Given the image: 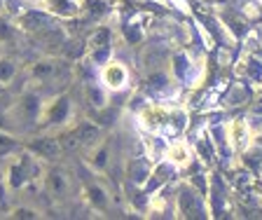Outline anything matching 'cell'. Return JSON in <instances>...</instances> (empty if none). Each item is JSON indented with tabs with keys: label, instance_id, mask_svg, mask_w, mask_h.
<instances>
[{
	"label": "cell",
	"instance_id": "1",
	"mask_svg": "<svg viewBox=\"0 0 262 220\" xmlns=\"http://www.w3.org/2000/svg\"><path fill=\"white\" fill-rule=\"evenodd\" d=\"M75 117V105H73L68 94H56L54 99H45L42 113L38 117V127H52V129H63L68 127Z\"/></svg>",
	"mask_w": 262,
	"mask_h": 220
},
{
	"label": "cell",
	"instance_id": "2",
	"mask_svg": "<svg viewBox=\"0 0 262 220\" xmlns=\"http://www.w3.org/2000/svg\"><path fill=\"white\" fill-rule=\"evenodd\" d=\"M45 99L40 92H33V89H26V92L14 101V103L7 108L12 120V127H31V124H38V117L42 113Z\"/></svg>",
	"mask_w": 262,
	"mask_h": 220
},
{
	"label": "cell",
	"instance_id": "3",
	"mask_svg": "<svg viewBox=\"0 0 262 220\" xmlns=\"http://www.w3.org/2000/svg\"><path fill=\"white\" fill-rule=\"evenodd\" d=\"M98 80H101V84H103L110 94L113 92L117 94V92H124V89L129 87L131 73H129V68H126V63H122V61H117V59H108L103 66H101Z\"/></svg>",
	"mask_w": 262,
	"mask_h": 220
},
{
	"label": "cell",
	"instance_id": "4",
	"mask_svg": "<svg viewBox=\"0 0 262 220\" xmlns=\"http://www.w3.org/2000/svg\"><path fill=\"white\" fill-rule=\"evenodd\" d=\"M82 197H84V202L89 204V209L101 213V215H105L110 209H113V194H110L108 187H105L101 181H96V178L84 183Z\"/></svg>",
	"mask_w": 262,
	"mask_h": 220
},
{
	"label": "cell",
	"instance_id": "5",
	"mask_svg": "<svg viewBox=\"0 0 262 220\" xmlns=\"http://www.w3.org/2000/svg\"><path fill=\"white\" fill-rule=\"evenodd\" d=\"M42 187H45V192H47L52 199H59V202H61V199H68V197H71L73 181H71V176H68V171L54 166V169L45 171Z\"/></svg>",
	"mask_w": 262,
	"mask_h": 220
},
{
	"label": "cell",
	"instance_id": "6",
	"mask_svg": "<svg viewBox=\"0 0 262 220\" xmlns=\"http://www.w3.org/2000/svg\"><path fill=\"white\" fill-rule=\"evenodd\" d=\"M110 45H113V31H110V28L101 26V28H96V31L92 33L87 47H89V56H92L94 66L101 68L108 59H113V56H110V54H113Z\"/></svg>",
	"mask_w": 262,
	"mask_h": 220
},
{
	"label": "cell",
	"instance_id": "7",
	"mask_svg": "<svg viewBox=\"0 0 262 220\" xmlns=\"http://www.w3.org/2000/svg\"><path fill=\"white\" fill-rule=\"evenodd\" d=\"M24 150H28L42 162H54L61 155V150H63V143L56 136H40V138H31Z\"/></svg>",
	"mask_w": 262,
	"mask_h": 220
},
{
	"label": "cell",
	"instance_id": "8",
	"mask_svg": "<svg viewBox=\"0 0 262 220\" xmlns=\"http://www.w3.org/2000/svg\"><path fill=\"white\" fill-rule=\"evenodd\" d=\"M63 71V61L54 59V56H45V59H38L35 63H31L28 68V75H31L33 82H52L61 75Z\"/></svg>",
	"mask_w": 262,
	"mask_h": 220
},
{
	"label": "cell",
	"instance_id": "9",
	"mask_svg": "<svg viewBox=\"0 0 262 220\" xmlns=\"http://www.w3.org/2000/svg\"><path fill=\"white\" fill-rule=\"evenodd\" d=\"M164 160H166V164L173 166V169H187V166L192 164V160H194V152H192V148L187 145V141L176 138V141H171V143L166 145V150H164Z\"/></svg>",
	"mask_w": 262,
	"mask_h": 220
},
{
	"label": "cell",
	"instance_id": "10",
	"mask_svg": "<svg viewBox=\"0 0 262 220\" xmlns=\"http://www.w3.org/2000/svg\"><path fill=\"white\" fill-rule=\"evenodd\" d=\"M87 164L92 169V173L101 176L105 173L110 164V141L108 138H98L94 145H89V157H87Z\"/></svg>",
	"mask_w": 262,
	"mask_h": 220
},
{
	"label": "cell",
	"instance_id": "11",
	"mask_svg": "<svg viewBox=\"0 0 262 220\" xmlns=\"http://www.w3.org/2000/svg\"><path fill=\"white\" fill-rule=\"evenodd\" d=\"M225 131H227V143L232 150H246L248 145L253 143V134H251V127L246 124L244 120H232L225 127Z\"/></svg>",
	"mask_w": 262,
	"mask_h": 220
},
{
	"label": "cell",
	"instance_id": "12",
	"mask_svg": "<svg viewBox=\"0 0 262 220\" xmlns=\"http://www.w3.org/2000/svg\"><path fill=\"white\" fill-rule=\"evenodd\" d=\"M84 99L89 101L92 108L103 110V108H108V103H110V92L101 84V80H98V82L89 80V82H84Z\"/></svg>",
	"mask_w": 262,
	"mask_h": 220
},
{
	"label": "cell",
	"instance_id": "13",
	"mask_svg": "<svg viewBox=\"0 0 262 220\" xmlns=\"http://www.w3.org/2000/svg\"><path fill=\"white\" fill-rule=\"evenodd\" d=\"M152 169L155 166L150 164V160H145V157H134V160L129 162V178L134 185L143 187L147 181H150V176H152Z\"/></svg>",
	"mask_w": 262,
	"mask_h": 220
},
{
	"label": "cell",
	"instance_id": "14",
	"mask_svg": "<svg viewBox=\"0 0 262 220\" xmlns=\"http://www.w3.org/2000/svg\"><path fill=\"white\" fill-rule=\"evenodd\" d=\"M71 134H73V143L87 145V148L101 138V129H98L94 122H77Z\"/></svg>",
	"mask_w": 262,
	"mask_h": 220
},
{
	"label": "cell",
	"instance_id": "15",
	"mask_svg": "<svg viewBox=\"0 0 262 220\" xmlns=\"http://www.w3.org/2000/svg\"><path fill=\"white\" fill-rule=\"evenodd\" d=\"M143 122H145L152 131H164V129L171 124V115L166 110L157 108V105H150V108L143 113Z\"/></svg>",
	"mask_w": 262,
	"mask_h": 220
},
{
	"label": "cell",
	"instance_id": "16",
	"mask_svg": "<svg viewBox=\"0 0 262 220\" xmlns=\"http://www.w3.org/2000/svg\"><path fill=\"white\" fill-rule=\"evenodd\" d=\"M16 73H19V63L12 56H0V87L14 82Z\"/></svg>",
	"mask_w": 262,
	"mask_h": 220
},
{
	"label": "cell",
	"instance_id": "17",
	"mask_svg": "<svg viewBox=\"0 0 262 220\" xmlns=\"http://www.w3.org/2000/svg\"><path fill=\"white\" fill-rule=\"evenodd\" d=\"M47 5L52 12H59L61 17H75L80 12V3L77 0H49Z\"/></svg>",
	"mask_w": 262,
	"mask_h": 220
},
{
	"label": "cell",
	"instance_id": "18",
	"mask_svg": "<svg viewBox=\"0 0 262 220\" xmlns=\"http://www.w3.org/2000/svg\"><path fill=\"white\" fill-rule=\"evenodd\" d=\"M7 218H12V220H38V218H42V213H40L38 209H33V206H16V209H12L10 213H7Z\"/></svg>",
	"mask_w": 262,
	"mask_h": 220
},
{
	"label": "cell",
	"instance_id": "19",
	"mask_svg": "<svg viewBox=\"0 0 262 220\" xmlns=\"http://www.w3.org/2000/svg\"><path fill=\"white\" fill-rule=\"evenodd\" d=\"M246 75L251 82H262V63L257 59H248L246 61Z\"/></svg>",
	"mask_w": 262,
	"mask_h": 220
},
{
	"label": "cell",
	"instance_id": "20",
	"mask_svg": "<svg viewBox=\"0 0 262 220\" xmlns=\"http://www.w3.org/2000/svg\"><path fill=\"white\" fill-rule=\"evenodd\" d=\"M14 35H16V28L12 26V24H7L5 19H0V42L12 45L14 42Z\"/></svg>",
	"mask_w": 262,
	"mask_h": 220
},
{
	"label": "cell",
	"instance_id": "21",
	"mask_svg": "<svg viewBox=\"0 0 262 220\" xmlns=\"http://www.w3.org/2000/svg\"><path fill=\"white\" fill-rule=\"evenodd\" d=\"M122 31H124V38L126 40H129V42H141V40H143V31H141V28H134V31H131V26H129V24H126V26L124 28H122Z\"/></svg>",
	"mask_w": 262,
	"mask_h": 220
},
{
	"label": "cell",
	"instance_id": "22",
	"mask_svg": "<svg viewBox=\"0 0 262 220\" xmlns=\"http://www.w3.org/2000/svg\"><path fill=\"white\" fill-rule=\"evenodd\" d=\"M12 120H10V113H7V108H3L0 105V131H10L12 134Z\"/></svg>",
	"mask_w": 262,
	"mask_h": 220
},
{
	"label": "cell",
	"instance_id": "23",
	"mask_svg": "<svg viewBox=\"0 0 262 220\" xmlns=\"http://www.w3.org/2000/svg\"><path fill=\"white\" fill-rule=\"evenodd\" d=\"M253 143H260L262 145V129L257 134H253Z\"/></svg>",
	"mask_w": 262,
	"mask_h": 220
},
{
	"label": "cell",
	"instance_id": "24",
	"mask_svg": "<svg viewBox=\"0 0 262 220\" xmlns=\"http://www.w3.org/2000/svg\"><path fill=\"white\" fill-rule=\"evenodd\" d=\"M0 89H3V87H0Z\"/></svg>",
	"mask_w": 262,
	"mask_h": 220
}]
</instances>
